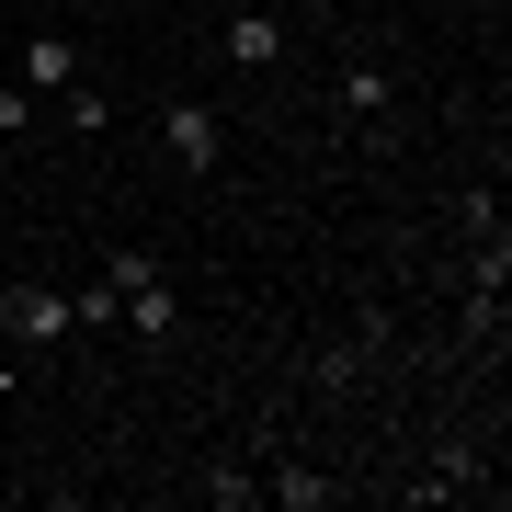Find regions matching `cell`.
Segmentation results:
<instances>
[{"label":"cell","instance_id":"cell-4","mask_svg":"<svg viewBox=\"0 0 512 512\" xmlns=\"http://www.w3.org/2000/svg\"><path fill=\"white\" fill-rule=\"evenodd\" d=\"M69 80H92V69H80V46H69V35H35V46H23V92H46V103H57Z\"/></svg>","mask_w":512,"mask_h":512},{"label":"cell","instance_id":"cell-7","mask_svg":"<svg viewBox=\"0 0 512 512\" xmlns=\"http://www.w3.org/2000/svg\"><path fill=\"white\" fill-rule=\"evenodd\" d=\"M274 501H285V512H319V501H330V478H308V467H274Z\"/></svg>","mask_w":512,"mask_h":512},{"label":"cell","instance_id":"cell-9","mask_svg":"<svg viewBox=\"0 0 512 512\" xmlns=\"http://www.w3.org/2000/svg\"><path fill=\"white\" fill-rule=\"evenodd\" d=\"M23 126H35V92L12 80V92H0V137H23Z\"/></svg>","mask_w":512,"mask_h":512},{"label":"cell","instance_id":"cell-2","mask_svg":"<svg viewBox=\"0 0 512 512\" xmlns=\"http://www.w3.org/2000/svg\"><path fill=\"white\" fill-rule=\"evenodd\" d=\"M160 148H171V160H183L194 183H205V171L228 160V126H217L205 103H160Z\"/></svg>","mask_w":512,"mask_h":512},{"label":"cell","instance_id":"cell-1","mask_svg":"<svg viewBox=\"0 0 512 512\" xmlns=\"http://www.w3.org/2000/svg\"><path fill=\"white\" fill-rule=\"evenodd\" d=\"M103 285H114V308L137 319V342H171V330H183V296L160 285V262H148V251H114Z\"/></svg>","mask_w":512,"mask_h":512},{"label":"cell","instance_id":"cell-6","mask_svg":"<svg viewBox=\"0 0 512 512\" xmlns=\"http://www.w3.org/2000/svg\"><path fill=\"white\" fill-rule=\"evenodd\" d=\"M57 126H69V137H103V126H114V103L92 92V80H69V92H57Z\"/></svg>","mask_w":512,"mask_h":512},{"label":"cell","instance_id":"cell-3","mask_svg":"<svg viewBox=\"0 0 512 512\" xmlns=\"http://www.w3.org/2000/svg\"><path fill=\"white\" fill-rule=\"evenodd\" d=\"M0 330H12V342H69V296H46V285H12V296H0Z\"/></svg>","mask_w":512,"mask_h":512},{"label":"cell","instance_id":"cell-8","mask_svg":"<svg viewBox=\"0 0 512 512\" xmlns=\"http://www.w3.org/2000/svg\"><path fill=\"white\" fill-rule=\"evenodd\" d=\"M342 103L353 114H387V69H342Z\"/></svg>","mask_w":512,"mask_h":512},{"label":"cell","instance_id":"cell-5","mask_svg":"<svg viewBox=\"0 0 512 512\" xmlns=\"http://www.w3.org/2000/svg\"><path fill=\"white\" fill-rule=\"evenodd\" d=\"M228 57H239V69H274V57H285V23L274 12H228Z\"/></svg>","mask_w":512,"mask_h":512}]
</instances>
